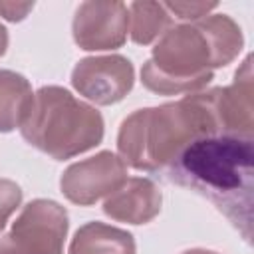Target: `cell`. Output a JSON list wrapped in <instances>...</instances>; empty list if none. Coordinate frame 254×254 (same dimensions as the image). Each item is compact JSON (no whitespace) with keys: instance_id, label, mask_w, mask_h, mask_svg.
I'll return each mask as SVG.
<instances>
[{"instance_id":"obj_1","label":"cell","mask_w":254,"mask_h":254,"mask_svg":"<svg viewBox=\"0 0 254 254\" xmlns=\"http://www.w3.org/2000/svg\"><path fill=\"white\" fill-rule=\"evenodd\" d=\"M169 183L206 198L240 232L252 238L254 139L212 133L192 139L159 173Z\"/></svg>"},{"instance_id":"obj_2","label":"cell","mask_w":254,"mask_h":254,"mask_svg":"<svg viewBox=\"0 0 254 254\" xmlns=\"http://www.w3.org/2000/svg\"><path fill=\"white\" fill-rule=\"evenodd\" d=\"M242 46V30L226 14L171 26L143 64L141 81L159 95L200 91L210 83L212 69L228 65Z\"/></svg>"},{"instance_id":"obj_3","label":"cell","mask_w":254,"mask_h":254,"mask_svg":"<svg viewBox=\"0 0 254 254\" xmlns=\"http://www.w3.org/2000/svg\"><path fill=\"white\" fill-rule=\"evenodd\" d=\"M212 133H220L216 87L133 111L119 127L117 149L123 163L133 169L161 173L192 139Z\"/></svg>"},{"instance_id":"obj_4","label":"cell","mask_w":254,"mask_h":254,"mask_svg":"<svg viewBox=\"0 0 254 254\" xmlns=\"http://www.w3.org/2000/svg\"><path fill=\"white\" fill-rule=\"evenodd\" d=\"M101 113L60 85H44L20 125L22 137L56 161H65L97 147L103 139Z\"/></svg>"},{"instance_id":"obj_5","label":"cell","mask_w":254,"mask_h":254,"mask_svg":"<svg viewBox=\"0 0 254 254\" xmlns=\"http://www.w3.org/2000/svg\"><path fill=\"white\" fill-rule=\"evenodd\" d=\"M67 210L52 198L30 200L0 236V254H64Z\"/></svg>"},{"instance_id":"obj_6","label":"cell","mask_w":254,"mask_h":254,"mask_svg":"<svg viewBox=\"0 0 254 254\" xmlns=\"http://www.w3.org/2000/svg\"><path fill=\"white\" fill-rule=\"evenodd\" d=\"M127 165L111 151H101L93 157L69 165L60 179L62 194L79 206H89L99 198H107L127 181Z\"/></svg>"},{"instance_id":"obj_7","label":"cell","mask_w":254,"mask_h":254,"mask_svg":"<svg viewBox=\"0 0 254 254\" xmlns=\"http://www.w3.org/2000/svg\"><path fill=\"white\" fill-rule=\"evenodd\" d=\"M135 69L131 60L119 54L91 56L75 64L71 85L85 99L97 105H113L121 101L133 87Z\"/></svg>"},{"instance_id":"obj_8","label":"cell","mask_w":254,"mask_h":254,"mask_svg":"<svg viewBox=\"0 0 254 254\" xmlns=\"http://www.w3.org/2000/svg\"><path fill=\"white\" fill-rule=\"evenodd\" d=\"M73 42L79 50L99 52L121 48L129 32V10L123 2H81L75 10Z\"/></svg>"},{"instance_id":"obj_9","label":"cell","mask_w":254,"mask_h":254,"mask_svg":"<svg viewBox=\"0 0 254 254\" xmlns=\"http://www.w3.org/2000/svg\"><path fill=\"white\" fill-rule=\"evenodd\" d=\"M252 95V56H246L234 73V81L226 87H216V117L220 133L254 139Z\"/></svg>"},{"instance_id":"obj_10","label":"cell","mask_w":254,"mask_h":254,"mask_svg":"<svg viewBox=\"0 0 254 254\" xmlns=\"http://www.w3.org/2000/svg\"><path fill=\"white\" fill-rule=\"evenodd\" d=\"M161 202L163 194L151 179L131 177L103 200V212L119 222L147 224L161 212Z\"/></svg>"},{"instance_id":"obj_11","label":"cell","mask_w":254,"mask_h":254,"mask_svg":"<svg viewBox=\"0 0 254 254\" xmlns=\"http://www.w3.org/2000/svg\"><path fill=\"white\" fill-rule=\"evenodd\" d=\"M135 252L137 246L131 232L97 220L77 228L69 242V254H135Z\"/></svg>"},{"instance_id":"obj_12","label":"cell","mask_w":254,"mask_h":254,"mask_svg":"<svg viewBox=\"0 0 254 254\" xmlns=\"http://www.w3.org/2000/svg\"><path fill=\"white\" fill-rule=\"evenodd\" d=\"M34 93L30 81L12 69H0V133L20 127L32 107Z\"/></svg>"},{"instance_id":"obj_13","label":"cell","mask_w":254,"mask_h":254,"mask_svg":"<svg viewBox=\"0 0 254 254\" xmlns=\"http://www.w3.org/2000/svg\"><path fill=\"white\" fill-rule=\"evenodd\" d=\"M129 10V36L139 46L153 44L171 28V14L163 2H131Z\"/></svg>"},{"instance_id":"obj_14","label":"cell","mask_w":254,"mask_h":254,"mask_svg":"<svg viewBox=\"0 0 254 254\" xmlns=\"http://www.w3.org/2000/svg\"><path fill=\"white\" fill-rule=\"evenodd\" d=\"M22 202V189L10 179H0V232Z\"/></svg>"},{"instance_id":"obj_15","label":"cell","mask_w":254,"mask_h":254,"mask_svg":"<svg viewBox=\"0 0 254 254\" xmlns=\"http://www.w3.org/2000/svg\"><path fill=\"white\" fill-rule=\"evenodd\" d=\"M163 4L171 16L175 14L179 20H190V22L204 18L210 10L216 8L214 2L212 4H208V2H163Z\"/></svg>"},{"instance_id":"obj_16","label":"cell","mask_w":254,"mask_h":254,"mask_svg":"<svg viewBox=\"0 0 254 254\" xmlns=\"http://www.w3.org/2000/svg\"><path fill=\"white\" fill-rule=\"evenodd\" d=\"M34 10V2H0V16L8 22H22Z\"/></svg>"},{"instance_id":"obj_17","label":"cell","mask_w":254,"mask_h":254,"mask_svg":"<svg viewBox=\"0 0 254 254\" xmlns=\"http://www.w3.org/2000/svg\"><path fill=\"white\" fill-rule=\"evenodd\" d=\"M6 48H8V32H6V28L0 24V56L6 54Z\"/></svg>"},{"instance_id":"obj_18","label":"cell","mask_w":254,"mask_h":254,"mask_svg":"<svg viewBox=\"0 0 254 254\" xmlns=\"http://www.w3.org/2000/svg\"><path fill=\"white\" fill-rule=\"evenodd\" d=\"M181 254H218V252H212V250H204V248H190V250H185Z\"/></svg>"}]
</instances>
